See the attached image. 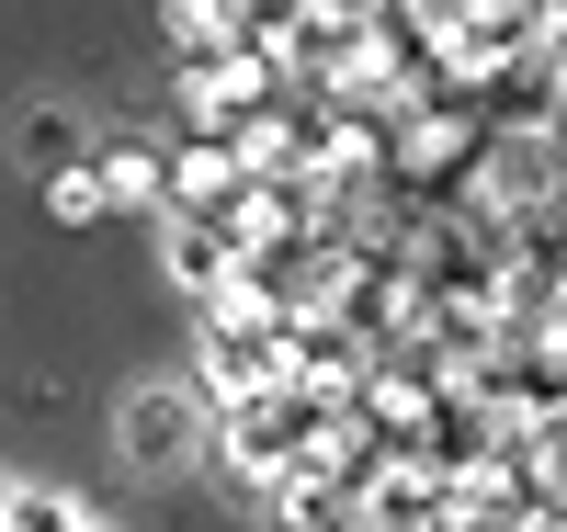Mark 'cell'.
Segmentation results:
<instances>
[{
    "instance_id": "obj_1",
    "label": "cell",
    "mask_w": 567,
    "mask_h": 532,
    "mask_svg": "<svg viewBox=\"0 0 567 532\" xmlns=\"http://www.w3.org/2000/svg\"><path fill=\"white\" fill-rule=\"evenodd\" d=\"M329 430H341V397H307L296 374H284L272 397L216 408V442H227V476H239V488H284L296 465H318Z\"/></svg>"
},
{
    "instance_id": "obj_2",
    "label": "cell",
    "mask_w": 567,
    "mask_h": 532,
    "mask_svg": "<svg viewBox=\"0 0 567 532\" xmlns=\"http://www.w3.org/2000/svg\"><path fill=\"white\" fill-rule=\"evenodd\" d=\"M205 397L216 408H239V397H272V385H284V317L272 306H250L239 295V283H227V295L205 306Z\"/></svg>"
},
{
    "instance_id": "obj_3",
    "label": "cell",
    "mask_w": 567,
    "mask_h": 532,
    "mask_svg": "<svg viewBox=\"0 0 567 532\" xmlns=\"http://www.w3.org/2000/svg\"><path fill=\"white\" fill-rule=\"evenodd\" d=\"M511 442V419L477 397V385H443V397L432 408H420V442H409V465H432V476H454V488H465V476H488V453Z\"/></svg>"
},
{
    "instance_id": "obj_4",
    "label": "cell",
    "mask_w": 567,
    "mask_h": 532,
    "mask_svg": "<svg viewBox=\"0 0 567 532\" xmlns=\"http://www.w3.org/2000/svg\"><path fill=\"white\" fill-rule=\"evenodd\" d=\"M454 510H465V488L432 476V465H386V476L363 488V532H443Z\"/></svg>"
},
{
    "instance_id": "obj_5",
    "label": "cell",
    "mask_w": 567,
    "mask_h": 532,
    "mask_svg": "<svg viewBox=\"0 0 567 532\" xmlns=\"http://www.w3.org/2000/svg\"><path fill=\"white\" fill-rule=\"evenodd\" d=\"M284 374H296L307 397H352V385L374 374V352L352 341L341 317H296V328H284Z\"/></svg>"
},
{
    "instance_id": "obj_6",
    "label": "cell",
    "mask_w": 567,
    "mask_h": 532,
    "mask_svg": "<svg viewBox=\"0 0 567 532\" xmlns=\"http://www.w3.org/2000/svg\"><path fill=\"white\" fill-rule=\"evenodd\" d=\"M205 442V408L194 397H182V385H148V397H125V465H182V453H194Z\"/></svg>"
},
{
    "instance_id": "obj_7",
    "label": "cell",
    "mask_w": 567,
    "mask_h": 532,
    "mask_svg": "<svg viewBox=\"0 0 567 532\" xmlns=\"http://www.w3.org/2000/svg\"><path fill=\"white\" fill-rule=\"evenodd\" d=\"M261 499H272L284 532H363V499H352L329 465H296V476H284V488H261Z\"/></svg>"
},
{
    "instance_id": "obj_8",
    "label": "cell",
    "mask_w": 567,
    "mask_h": 532,
    "mask_svg": "<svg viewBox=\"0 0 567 532\" xmlns=\"http://www.w3.org/2000/svg\"><path fill=\"white\" fill-rule=\"evenodd\" d=\"M159 250H171V283H182L194 306H216L227 283H239V250H227L216 227H182V216H159Z\"/></svg>"
},
{
    "instance_id": "obj_9",
    "label": "cell",
    "mask_w": 567,
    "mask_h": 532,
    "mask_svg": "<svg viewBox=\"0 0 567 532\" xmlns=\"http://www.w3.org/2000/svg\"><path fill=\"white\" fill-rule=\"evenodd\" d=\"M91 181H103V205H159L171 192V148L159 136H114V148H91Z\"/></svg>"
},
{
    "instance_id": "obj_10",
    "label": "cell",
    "mask_w": 567,
    "mask_h": 532,
    "mask_svg": "<svg viewBox=\"0 0 567 532\" xmlns=\"http://www.w3.org/2000/svg\"><path fill=\"white\" fill-rule=\"evenodd\" d=\"M23 159H34L45 181H58V170H80L91 148H80V125H69V114H23Z\"/></svg>"
},
{
    "instance_id": "obj_11",
    "label": "cell",
    "mask_w": 567,
    "mask_h": 532,
    "mask_svg": "<svg viewBox=\"0 0 567 532\" xmlns=\"http://www.w3.org/2000/svg\"><path fill=\"white\" fill-rule=\"evenodd\" d=\"M523 442H534V476L567 499V408H545V419H523Z\"/></svg>"
},
{
    "instance_id": "obj_12",
    "label": "cell",
    "mask_w": 567,
    "mask_h": 532,
    "mask_svg": "<svg viewBox=\"0 0 567 532\" xmlns=\"http://www.w3.org/2000/svg\"><path fill=\"white\" fill-rule=\"evenodd\" d=\"M0 532H80V510H69V499H45V488H12Z\"/></svg>"
},
{
    "instance_id": "obj_13",
    "label": "cell",
    "mask_w": 567,
    "mask_h": 532,
    "mask_svg": "<svg viewBox=\"0 0 567 532\" xmlns=\"http://www.w3.org/2000/svg\"><path fill=\"white\" fill-rule=\"evenodd\" d=\"M45 205H58L69 227H91V216H103V181H91V159H80V170H58V181H45Z\"/></svg>"
},
{
    "instance_id": "obj_14",
    "label": "cell",
    "mask_w": 567,
    "mask_h": 532,
    "mask_svg": "<svg viewBox=\"0 0 567 532\" xmlns=\"http://www.w3.org/2000/svg\"><path fill=\"white\" fill-rule=\"evenodd\" d=\"M443 532H534V521H523V510H488V499H465Z\"/></svg>"
},
{
    "instance_id": "obj_15",
    "label": "cell",
    "mask_w": 567,
    "mask_h": 532,
    "mask_svg": "<svg viewBox=\"0 0 567 532\" xmlns=\"http://www.w3.org/2000/svg\"><path fill=\"white\" fill-rule=\"evenodd\" d=\"M0 510H12V488H0Z\"/></svg>"
},
{
    "instance_id": "obj_16",
    "label": "cell",
    "mask_w": 567,
    "mask_h": 532,
    "mask_svg": "<svg viewBox=\"0 0 567 532\" xmlns=\"http://www.w3.org/2000/svg\"><path fill=\"white\" fill-rule=\"evenodd\" d=\"M545 12H567V0H545Z\"/></svg>"
},
{
    "instance_id": "obj_17",
    "label": "cell",
    "mask_w": 567,
    "mask_h": 532,
    "mask_svg": "<svg viewBox=\"0 0 567 532\" xmlns=\"http://www.w3.org/2000/svg\"><path fill=\"white\" fill-rule=\"evenodd\" d=\"M80 532H103V521H80Z\"/></svg>"
}]
</instances>
